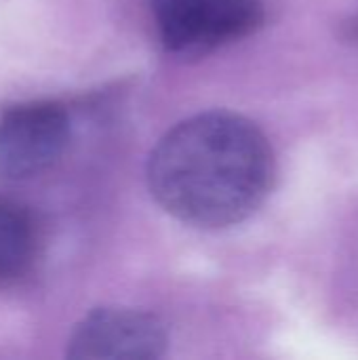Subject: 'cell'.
I'll return each mask as SVG.
<instances>
[{"mask_svg":"<svg viewBox=\"0 0 358 360\" xmlns=\"http://www.w3.org/2000/svg\"><path fill=\"white\" fill-rule=\"evenodd\" d=\"M40 255V228L21 202L0 198V289L27 278Z\"/></svg>","mask_w":358,"mask_h":360,"instance_id":"obj_5","label":"cell"},{"mask_svg":"<svg viewBox=\"0 0 358 360\" xmlns=\"http://www.w3.org/2000/svg\"><path fill=\"white\" fill-rule=\"evenodd\" d=\"M274 184L264 131L234 112H203L175 124L152 150L148 186L175 219L217 230L249 219Z\"/></svg>","mask_w":358,"mask_h":360,"instance_id":"obj_1","label":"cell"},{"mask_svg":"<svg viewBox=\"0 0 358 360\" xmlns=\"http://www.w3.org/2000/svg\"><path fill=\"white\" fill-rule=\"evenodd\" d=\"M70 118L57 101H27L0 116V175L27 179L40 175L63 154Z\"/></svg>","mask_w":358,"mask_h":360,"instance_id":"obj_3","label":"cell"},{"mask_svg":"<svg viewBox=\"0 0 358 360\" xmlns=\"http://www.w3.org/2000/svg\"><path fill=\"white\" fill-rule=\"evenodd\" d=\"M160 40L175 55H205L251 36L264 23L262 0H154Z\"/></svg>","mask_w":358,"mask_h":360,"instance_id":"obj_2","label":"cell"},{"mask_svg":"<svg viewBox=\"0 0 358 360\" xmlns=\"http://www.w3.org/2000/svg\"><path fill=\"white\" fill-rule=\"evenodd\" d=\"M169 346L167 327L154 314L133 308H97L68 340V359L156 360Z\"/></svg>","mask_w":358,"mask_h":360,"instance_id":"obj_4","label":"cell"}]
</instances>
